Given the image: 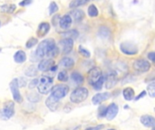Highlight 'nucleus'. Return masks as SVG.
<instances>
[{
	"label": "nucleus",
	"mask_w": 155,
	"mask_h": 130,
	"mask_svg": "<svg viewBox=\"0 0 155 130\" xmlns=\"http://www.w3.org/2000/svg\"><path fill=\"white\" fill-rule=\"evenodd\" d=\"M58 52H59V49L55 44L54 40L51 38L42 41L35 51V53L39 58H45V57L54 58L57 56Z\"/></svg>",
	"instance_id": "f257e3e1"
},
{
	"label": "nucleus",
	"mask_w": 155,
	"mask_h": 130,
	"mask_svg": "<svg viewBox=\"0 0 155 130\" xmlns=\"http://www.w3.org/2000/svg\"><path fill=\"white\" fill-rule=\"evenodd\" d=\"M36 87L40 94H48L54 87V80L49 76H42L38 80Z\"/></svg>",
	"instance_id": "f03ea898"
},
{
	"label": "nucleus",
	"mask_w": 155,
	"mask_h": 130,
	"mask_svg": "<svg viewBox=\"0 0 155 130\" xmlns=\"http://www.w3.org/2000/svg\"><path fill=\"white\" fill-rule=\"evenodd\" d=\"M88 94H89V92H88V90L87 89H85L84 87L76 88L71 93V95H70V100L73 103H75V104L82 103L83 101H84L87 99Z\"/></svg>",
	"instance_id": "7ed1b4c3"
},
{
	"label": "nucleus",
	"mask_w": 155,
	"mask_h": 130,
	"mask_svg": "<svg viewBox=\"0 0 155 130\" xmlns=\"http://www.w3.org/2000/svg\"><path fill=\"white\" fill-rule=\"evenodd\" d=\"M68 92H69V87L64 84H57L54 87H53L51 90L52 96L59 100L64 98L68 94Z\"/></svg>",
	"instance_id": "20e7f679"
},
{
	"label": "nucleus",
	"mask_w": 155,
	"mask_h": 130,
	"mask_svg": "<svg viewBox=\"0 0 155 130\" xmlns=\"http://www.w3.org/2000/svg\"><path fill=\"white\" fill-rule=\"evenodd\" d=\"M15 115V103L12 100L6 101L1 110L0 116L4 119H9Z\"/></svg>",
	"instance_id": "39448f33"
},
{
	"label": "nucleus",
	"mask_w": 155,
	"mask_h": 130,
	"mask_svg": "<svg viewBox=\"0 0 155 130\" xmlns=\"http://www.w3.org/2000/svg\"><path fill=\"white\" fill-rule=\"evenodd\" d=\"M133 67H134V69L136 71L141 72V73H144V72H147V71H150V69H151V63L147 60L138 59V60H136L134 62Z\"/></svg>",
	"instance_id": "423d86ee"
},
{
	"label": "nucleus",
	"mask_w": 155,
	"mask_h": 130,
	"mask_svg": "<svg viewBox=\"0 0 155 130\" xmlns=\"http://www.w3.org/2000/svg\"><path fill=\"white\" fill-rule=\"evenodd\" d=\"M56 69L55 67V62L54 59L49 58V59H45L42 62H39L37 70L41 71H53Z\"/></svg>",
	"instance_id": "0eeeda50"
},
{
	"label": "nucleus",
	"mask_w": 155,
	"mask_h": 130,
	"mask_svg": "<svg viewBox=\"0 0 155 130\" xmlns=\"http://www.w3.org/2000/svg\"><path fill=\"white\" fill-rule=\"evenodd\" d=\"M9 87H10V90H11V92H12L14 100L16 101V102H18V103H21L23 101V98H22V96L20 94L17 79H13L12 81L9 84Z\"/></svg>",
	"instance_id": "6e6552de"
},
{
	"label": "nucleus",
	"mask_w": 155,
	"mask_h": 130,
	"mask_svg": "<svg viewBox=\"0 0 155 130\" xmlns=\"http://www.w3.org/2000/svg\"><path fill=\"white\" fill-rule=\"evenodd\" d=\"M120 49L123 53L127 54V55H135L138 53V47L134 43H132L129 42L122 43L120 45Z\"/></svg>",
	"instance_id": "1a4fd4ad"
},
{
	"label": "nucleus",
	"mask_w": 155,
	"mask_h": 130,
	"mask_svg": "<svg viewBox=\"0 0 155 130\" xmlns=\"http://www.w3.org/2000/svg\"><path fill=\"white\" fill-rule=\"evenodd\" d=\"M58 46H59L58 49L63 53H69L73 50V47H74V40L73 39H70V38H64V39H63V40H61L59 42Z\"/></svg>",
	"instance_id": "9d476101"
},
{
	"label": "nucleus",
	"mask_w": 155,
	"mask_h": 130,
	"mask_svg": "<svg viewBox=\"0 0 155 130\" xmlns=\"http://www.w3.org/2000/svg\"><path fill=\"white\" fill-rule=\"evenodd\" d=\"M104 80H105V88L108 89V90L109 89H112L118 82V75H117V72H115L114 71H109L106 74V77H104Z\"/></svg>",
	"instance_id": "9b49d317"
},
{
	"label": "nucleus",
	"mask_w": 155,
	"mask_h": 130,
	"mask_svg": "<svg viewBox=\"0 0 155 130\" xmlns=\"http://www.w3.org/2000/svg\"><path fill=\"white\" fill-rule=\"evenodd\" d=\"M103 76L102 71L100 68L98 67H94L93 69H91L88 72V82L89 84H91L92 86Z\"/></svg>",
	"instance_id": "f8f14e48"
},
{
	"label": "nucleus",
	"mask_w": 155,
	"mask_h": 130,
	"mask_svg": "<svg viewBox=\"0 0 155 130\" xmlns=\"http://www.w3.org/2000/svg\"><path fill=\"white\" fill-rule=\"evenodd\" d=\"M119 111V108L115 103H112L109 105V107H107L106 109V114L105 117L108 120H113L118 114Z\"/></svg>",
	"instance_id": "ddd939ff"
},
{
	"label": "nucleus",
	"mask_w": 155,
	"mask_h": 130,
	"mask_svg": "<svg viewBox=\"0 0 155 130\" xmlns=\"http://www.w3.org/2000/svg\"><path fill=\"white\" fill-rule=\"evenodd\" d=\"M111 97V94L109 92H104V93H97L96 95H94L92 99L93 104L94 105H98L101 104L102 102L107 100L109 98Z\"/></svg>",
	"instance_id": "4468645a"
},
{
	"label": "nucleus",
	"mask_w": 155,
	"mask_h": 130,
	"mask_svg": "<svg viewBox=\"0 0 155 130\" xmlns=\"http://www.w3.org/2000/svg\"><path fill=\"white\" fill-rule=\"evenodd\" d=\"M59 100L55 99L54 97H53L52 95L50 97L47 98V100H45V105L46 107L51 110V111H55L58 107H59Z\"/></svg>",
	"instance_id": "2eb2a0df"
},
{
	"label": "nucleus",
	"mask_w": 155,
	"mask_h": 130,
	"mask_svg": "<svg viewBox=\"0 0 155 130\" xmlns=\"http://www.w3.org/2000/svg\"><path fill=\"white\" fill-rule=\"evenodd\" d=\"M141 123L146 127V128H154L155 126V119L151 115H143L140 119Z\"/></svg>",
	"instance_id": "dca6fc26"
},
{
	"label": "nucleus",
	"mask_w": 155,
	"mask_h": 130,
	"mask_svg": "<svg viewBox=\"0 0 155 130\" xmlns=\"http://www.w3.org/2000/svg\"><path fill=\"white\" fill-rule=\"evenodd\" d=\"M59 25L62 27V29L68 30L72 25V18H71L70 14H64V16H62L59 21Z\"/></svg>",
	"instance_id": "f3484780"
},
{
	"label": "nucleus",
	"mask_w": 155,
	"mask_h": 130,
	"mask_svg": "<svg viewBox=\"0 0 155 130\" xmlns=\"http://www.w3.org/2000/svg\"><path fill=\"white\" fill-rule=\"evenodd\" d=\"M74 61L70 57H64L59 62V66L64 70H70L74 67Z\"/></svg>",
	"instance_id": "a211bd4d"
},
{
	"label": "nucleus",
	"mask_w": 155,
	"mask_h": 130,
	"mask_svg": "<svg viewBox=\"0 0 155 130\" xmlns=\"http://www.w3.org/2000/svg\"><path fill=\"white\" fill-rule=\"evenodd\" d=\"M49 30H50V24L48 23H45H45H41L39 24L38 29H37V32H36L37 36L38 37H44V36H45L48 33Z\"/></svg>",
	"instance_id": "6ab92c4d"
},
{
	"label": "nucleus",
	"mask_w": 155,
	"mask_h": 130,
	"mask_svg": "<svg viewBox=\"0 0 155 130\" xmlns=\"http://www.w3.org/2000/svg\"><path fill=\"white\" fill-rule=\"evenodd\" d=\"M70 16L75 22H81L84 17V11H82L80 9H74L71 12Z\"/></svg>",
	"instance_id": "aec40b11"
},
{
	"label": "nucleus",
	"mask_w": 155,
	"mask_h": 130,
	"mask_svg": "<svg viewBox=\"0 0 155 130\" xmlns=\"http://www.w3.org/2000/svg\"><path fill=\"white\" fill-rule=\"evenodd\" d=\"M61 35L64 36L65 38H70V39H77L79 36V32L75 29H70V30H66L64 33H61Z\"/></svg>",
	"instance_id": "412c9836"
},
{
	"label": "nucleus",
	"mask_w": 155,
	"mask_h": 130,
	"mask_svg": "<svg viewBox=\"0 0 155 130\" xmlns=\"http://www.w3.org/2000/svg\"><path fill=\"white\" fill-rule=\"evenodd\" d=\"M26 60V54L24 51L19 50L14 55V61L17 63H23Z\"/></svg>",
	"instance_id": "4be33fe9"
},
{
	"label": "nucleus",
	"mask_w": 155,
	"mask_h": 130,
	"mask_svg": "<svg viewBox=\"0 0 155 130\" xmlns=\"http://www.w3.org/2000/svg\"><path fill=\"white\" fill-rule=\"evenodd\" d=\"M123 95H124V98L130 101L132 100H134V96H135V93H134V90L132 89V88H125L123 91Z\"/></svg>",
	"instance_id": "5701e85b"
},
{
	"label": "nucleus",
	"mask_w": 155,
	"mask_h": 130,
	"mask_svg": "<svg viewBox=\"0 0 155 130\" xmlns=\"http://www.w3.org/2000/svg\"><path fill=\"white\" fill-rule=\"evenodd\" d=\"M89 2H90V0H72L69 4V7L70 8H76V7L86 5Z\"/></svg>",
	"instance_id": "b1692460"
},
{
	"label": "nucleus",
	"mask_w": 155,
	"mask_h": 130,
	"mask_svg": "<svg viewBox=\"0 0 155 130\" xmlns=\"http://www.w3.org/2000/svg\"><path fill=\"white\" fill-rule=\"evenodd\" d=\"M71 78H72V80L76 83V84H82L83 82H84V76L80 73V72H78V71H74V72H73L72 73V75H71Z\"/></svg>",
	"instance_id": "393cba45"
},
{
	"label": "nucleus",
	"mask_w": 155,
	"mask_h": 130,
	"mask_svg": "<svg viewBox=\"0 0 155 130\" xmlns=\"http://www.w3.org/2000/svg\"><path fill=\"white\" fill-rule=\"evenodd\" d=\"M16 8V5L12 4V5H5L1 6V11L5 12V13H8V14H12Z\"/></svg>",
	"instance_id": "a878e982"
},
{
	"label": "nucleus",
	"mask_w": 155,
	"mask_h": 130,
	"mask_svg": "<svg viewBox=\"0 0 155 130\" xmlns=\"http://www.w3.org/2000/svg\"><path fill=\"white\" fill-rule=\"evenodd\" d=\"M88 14H89V16H91V17H96V16H98L99 11H98L97 7H96L94 5H91L88 7Z\"/></svg>",
	"instance_id": "bb28decb"
},
{
	"label": "nucleus",
	"mask_w": 155,
	"mask_h": 130,
	"mask_svg": "<svg viewBox=\"0 0 155 130\" xmlns=\"http://www.w3.org/2000/svg\"><path fill=\"white\" fill-rule=\"evenodd\" d=\"M147 91H148V95L151 98H154L155 97V82L152 81L150 84H148L147 86Z\"/></svg>",
	"instance_id": "cd10ccee"
},
{
	"label": "nucleus",
	"mask_w": 155,
	"mask_h": 130,
	"mask_svg": "<svg viewBox=\"0 0 155 130\" xmlns=\"http://www.w3.org/2000/svg\"><path fill=\"white\" fill-rule=\"evenodd\" d=\"M104 83V76H102V77H101V78L93 85V87H94V89L95 90H102Z\"/></svg>",
	"instance_id": "c85d7f7f"
},
{
	"label": "nucleus",
	"mask_w": 155,
	"mask_h": 130,
	"mask_svg": "<svg viewBox=\"0 0 155 130\" xmlns=\"http://www.w3.org/2000/svg\"><path fill=\"white\" fill-rule=\"evenodd\" d=\"M37 74V69L34 66V65H32V66H30L28 69H26V71H25V75L26 76H29V77H34V76H35Z\"/></svg>",
	"instance_id": "c756f323"
},
{
	"label": "nucleus",
	"mask_w": 155,
	"mask_h": 130,
	"mask_svg": "<svg viewBox=\"0 0 155 130\" xmlns=\"http://www.w3.org/2000/svg\"><path fill=\"white\" fill-rule=\"evenodd\" d=\"M57 79L58 81H63V82H65L68 81V74L65 71H59L58 75H57Z\"/></svg>",
	"instance_id": "7c9ffc66"
},
{
	"label": "nucleus",
	"mask_w": 155,
	"mask_h": 130,
	"mask_svg": "<svg viewBox=\"0 0 155 130\" xmlns=\"http://www.w3.org/2000/svg\"><path fill=\"white\" fill-rule=\"evenodd\" d=\"M78 51H79V53H80L82 56H84V57H85V58H90V56H91L90 52H89L86 48H84V46L80 45L79 48H78Z\"/></svg>",
	"instance_id": "2f4dec72"
},
{
	"label": "nucleus",
	"mask_w": 155,
	"mask_h": 130,
	"mask_svg": "<svg viewBox=\"0 0 155 130\" xmlns=\"http://www.w3.org/2000/svg\"><path fill=\"white\" fill-rule=\"evenodd\" d=\"M110 33H111V32L107 27L102 26L99 30V35L102 37H108L110 35Z\"/></svg>",
	"instance_id": "473e14b6"
},
{
	"label": "nucleus",
	"mask_w": 155,
	"mask_h": 130,
	"mask_svg": "<svg viewBox=\"0 0 155 130\" xmlns=\"http://www.w3.org/2000/svg\"><path fill=\"white\" fill-rule=\"evenodd\" d=\"M58 11V5L55 2H51L49 5V14H54Z\"/></svg>",
	"instance_id": "72a5a7b5"
},
{
	"label": "nucleus",
	"mask_w": 155,
	"mask_h": 130,
	"mask_svg": "<svg viewBox=\"0 0 155 130\" xmlns=\"http://www.w3.org/2000/svg\"><path fill=\"white\" fill-rule=\"evenodd\" d=\"M36 43H38L37 39H36V38H35V37H32V38H30V39L26 42L25 46H26V48L30 49V48L34 47L35 45H36Z\"/></svg>",
	"instance_id": "f704fd0d"
},
{
	"label": "nucleus",
	"mask_w": 155,
	"mask_h": 130,
	"mask_svg": "<svg viewBox=\"0 0 155 130\" xmlns=\"http://www.w3.org/2000/svg\"><path fill=\"white\" fill-rule=\"evenodd\" d=\"M27 98H28V100H29L31 102H37V101H39V100H40L39 95H37V94L35 93V92L30 93V94L27 96Z\"/></svg>",
	"instance_id": "c9c22d12"
},
{
	"label": "nucleus",
	"mask_w": 155,
	"mask_h": 130,
	"mask_svg": "<svg viewBox=\"0 0 155 130\" xmlns=\"http://www.w3.org/2000/svg\"><path fill=\"white\" fill-rule=\"evenodd\" d=\"M106 109H107V107H106V106H104V105L100 106V108L98 109V115H99V117H100V118H104V117H105Z\"/></svg>",
	"instance_id": "e433bc0d"
},
{
	"label": "nucleus",
	"mask_w": 155,
	"mask_h": 130,
	"mask_svg": "<svg viewBox=\"0 0 155 130\" xmlns=\"http://www.w3.org/2000/svg\"><path fill=\"white\" fill-rule=\"evenodd\" d=\"M60 15L59 14H54L53 19H52V23L54 26H56L57 24H59V21H60Z\"/></svg>",
	"instance_id": "4c0bfd02"
},
{
	"label": "nucleus",
	"mask_w": 155,
	"mask_h": 130,
	"mask_svg": "<svg viewBox=\"0 0 155 130\" xmlns=\"http://www.w3.org/2000/svg\"><path fill=\"white\" fill-rule=\"evenodd\" d=\"M104 128V125H98V126H94V127H90L87 128L85 130H102Z\"/></svg>",
	"instance_id": "58836bf2"
},
{
	"label": "nucleus",
	"mask_w": 155,
	"mask_h": 130,
	"mask_svg": "<svg viewBox=\"0 0 155 130\" xmlns=\"http://www.w3.org/2000/svg\"><path fill=\"white\" fill-rule=\"evenodd\" d=\"M33 2V0H23L19 3V5L21 6H26V5H29L31 3Z\"/></svg>",
	"instance_id": "ea45409f"
},
{
	"label": "nucleus",
	"mask_w": 155,
	"mask_h": 130,
	"mask_svg": "<svg viewBox=\"0 0 155 130\" xmlns=\"http://www.w3.org/2000/svg\"><path fill=\"white\" fill-rule=\"evenodd\" d=\"M37 81H38V80L37 79H34V80H32V81L30 82V84H29V88L30 89H34L35 87H36V85H37Z\"/></svg>",
	"instance_id": "a19ab883"
},
{
	"label": "nucleus",
	"mask_w": 155,
	"mask_h": 130,
	"mask_svg": "<svg viewBox=\"0 0 155 130\" xmlns=\"http://www.w3.org/2000/svg\"><path fill=\"white\" fill-rule=\"evenodd\" d=\"M148 59L151 60L152 62H154L155 61V52H151L148 53Z\"/></svg>",
	"instance_id": "79ce46f5"
},
{
	"label": "nucleus",
	"mask_w": 155,
	"mask_h": 130,
	"mask_svg": "<svg viewBox=\"0 0 155 130\" xmlns=\"http://www.w3.org/2000/svg\"><path fill=\"white\" fill-rule=\"evenodd\" d=\"M145 95H146V91H143V92H142V93H141V94H140L139 96H137V97L135 98V100H140L141 98L144 97Z\"/></svg>",
	"instance_id": "37998d69"
},
{
	"label": "nucleus",
	"mask_w": 155,
	"mask_h": 130,
	"mask_svg": "<svg viewBox=\"0 0 155 130\" xmlns=\"http://www.w3.org/2000/svg\"><path fill=\"white\" fill-rule=\"evenodd\" d=\"M108 130H115V129H108Z\"/></svg>",
	"instance_id": "c03bdc74"
},
{
	"label": "nucleus",
	"mask_w": 155,
	"mask_h": 130,
	"mask_svg": "<svg viewBox=\"0 0 155 130\" xmlns=\"http://www.w3.org/2000/svg\"><path fill=\"white\" fill-rule=\"evenodd\" d=\"M0 26H1V23H0Z\"/></svg>",
	"instance_id": "a18cd8bd"
}]
</instances>
